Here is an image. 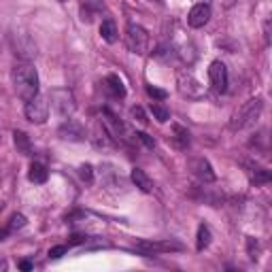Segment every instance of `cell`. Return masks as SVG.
Masks as SVG:
<instances>
[{"label":"cell","mask_w":272,"mask_h":272,"mask_svg":"<svg viewBox=\"0 0 272 272\" xmlns=\"http://www.w3.org/2000/svg\"><path fill=\"white\" fill-rule=\"evenodd\" d=\"M26 225V217L24 215H19V213H17V215H13L11 217V221H9V225H7V230L11 234L15 232V230H21Z\"/></svg>","instance_id":"21"},{"label":"cell","mask_w":272,"mask_h":272,"mask_svg":"<svg viewBox=\"0 0 272 272\" xmlns=\"http://www.w3.org/2000/svg\"><path fill=\"white\" fill-rule=\"evenodd\" d=\"M151 113H153V117L158 119L160 124H166V121L170 119V111L160 102H151Z\"/></svg>","instance_id":"19"},{"label":"cell","mask_w":272,"mask_h":272,"mask_svg":"<svg viewBox=\"0 0 272 272\" xmlns=\"http://www.w3.org/2000/svg\"><path fill=\"white\" fill-rule=\"evenodd\" d=\"M208 19H211V7H208L206 2H198V4H194L192 11H189V15H187V24L189 28H204L208 24Z\"/></svg>","instance_id":"10"},{"label":"cell","mask_w":272,"mask_h":272,"mask_svg":"<svg viewBox=\"0 0 272 272\" xmlns=\"http://www.w3.org/2000/svg\"><path fill=\"white\" fill-rule=\"evenodd\" d=\"M126 40H128V47L132 54H138V55H145L149 49V34L143 26L138 24H130L128 26V32H126Z\"/></svg>","instance_id":"6"},{"label":"cell","mask_w":272,"mask_h":272,"mask_svg":"<svg viewBox=\"0 0 272 272\" xmlns=\"http://www.w3.org/2000/svg\"><path fill=\"white\" fill-rule=\"evenodd\" d=\"M130 179H132V183L136 185L141 192H145V194H149L153 189V181L149 179V175L145 170H141V168H132V172H130Z\"/></svg>","instance_id":"12"},{"label":"cell","mask_w":272,"mask_h":272,"mask_svg":"<svg viewBox=\"0 0 272 272\" xmlns=\"http://www.w3.org/2000/svg\"><path fill=\"white\" fill-rule=\"evenodd\" d=\"M268 181H270V170L259 168V170H255L251 175V183L253 185H264V183H268Z\"/></svg>","instance_id":"20"},{"label":"cell","mask_w":272,"mask_h":272,"mask_svg":"<svg viewBox=\"0 0 272 272\" xmlns=\"http://www.w3.org/2000/svg\"><path fill=\"white\" fill-rule=\"evenodd\" d=\"M136 251L143 255H160V253H170V251H181V242L175 240H138Z\"/></svg>","instance_id":"5"},{"label":"cell","mask_w":272,"mask_h":272,"mask_svg":"<svg viewBox=\"0 0 272 272\" xmlns=\"http://www.w3.org/2000/svg\"><path fill=\"white\" fill-rule=\"evenodd\" d=\"M62 2H64V0H62Z\"/></svg>","instance_id":"32"},{"label":"cell","mask_w":272,"mask_h":272,"mask_svg":"<svg viewBox=\"0 0 272 272\" xmlns=\"http://www.w3.org/2000/svg\"><path fill=\"white\" fill-rule=\"evenodd\" d=\"M147 94L153 98V100H166L168 98V91L160 90V88H153V85H147Z\"/></svg>","instance_id":"23"},{"label":"cell","mask_w":272,"mask_h":272,"mask_svg":"<svg viewBox=\"0 0 272 272\" xmlns=\"http://www.w3.org/2000/svg\"><path fill=\"white\" fill-rule=\"evenodd\" d=\"M130 115H132V119L138 121L141 126H147V124H149L147 115H145V111H143L141 107H132V109H130Z\"/></svg>","instance_id":"22"},{"label":"cell","mask_w":272,"mask_h":272,"mask_svg":"<svg viewBox=\"0 0 272 272\" xmlns=\"http://www.w3.org/2000/svg\"><path fill=\"white\" fill-rule=\"evenodd\" d=\"M107 88L111 91L113 98H126V85L117 74H109L107 77Z\"/></svg>","instance_id":"17"},{"label":"cell","mask_w":272,"mask_h":272,"mask_svg":"<svg viewBox=\"0 0 272 272\" xmlns=\"http://www.w3.org/2000/svg\"><path fill=\"white\" fill-rule=\"evenodd\" d=\"M100 36H102V40H107L109 45H113L115 40L119 38V30H117V26H115V21L111 19V17H107V19L100 24Z\"/></svg>","instance_id":"13"},{"label":"cell","mask_w":272,"mask_h":272,"mask_svg":"<svg viewBox=\"0 0 272 272\" xmlns=\"http://www.w3.org/2000/svg\"><path fill=\"white\" fill-rule=\"evenodd\" d=\"M9 43L13 54L19 57L21 62H30L34 55H36V43L24 32H11L9 34Z\"/></svg>","instance_id":"4"},{"label":"cell","mask_w":272,"mask_h":272,"mask_svg":"<svg viewBox=\"0 0 272 272\" xmlns=\"http://www.w3.org/2000/svg\"><path fill=\"white\" fill-rule=\"evenodd\" d=\"M85 240H88V238H85L83 234H73L71 238H68V247H73V245H83Z\"/></svg>","instance_id":"28"},{"label":"cell","mask_w":272,"mask_h":272,"mask_svg":"<svg viewBox=\"0 0 272 272\" xmlns=\"http://www.w3.org/2000/svg\"><path fill=\"white\" fill-rule=\"evenodd\" d=\"M68 249H71L68 245H57V247H51V249H49V257H51V259H60L62 255H66V253H68Z\"/></svg>","instance_id":"25"},{"label":"cell","mask_w":272,"mask_h":272,"mask_svg":"<svg viewBox=\"0 0 272 272\" xmlns=\"http://www.w3.org/2000/svg\"><path fill=\"white\" fill-rule=\"evenodd\" d=\"M13 143L17 147V153L21 155H32V143H30V136L21 130H15L13 132Z\"/></svg>","instance_id":"14"},{"label":"cell","mask_w":272,"mask_h":272,"mask_svg":"<svg viewBox=\"0 0 272 272\" xmlns=\"http://www.w3.org/2000/svg\"><path fill=\"white\" fill-rule=\"evenodd\" d=\"M57 134H60V138H64V141H77L79 143L85 138V130L81 128V124H77L74 119H64V124L60 126Z\"/></svg>","instance_id":"11"},{"label":"cell","mask_w":272,"mask_h":272,"mask_svg":"<svg viewBox=\"0 0 272 272\" xmlns=\"http://www.w3.org/2000/svg\"><path fill=\"white\" fill-rule=\"evenodd\" d=\"M153 2H160V4H162V2H164V0H153Z\"/></svg>","instance_id":"30"},{"label":"cell","mask_w":272,"mask_h":272,"mask_svg":"<svg viewBox=\"0 0 272 272\" xmlns=\"http://www.w3.org/2000/svg\"><path fill=\"white\" fill-rule=\"evenodd\" d=\"M79 175H81V179H83L85 183H91L94 181V168H91V164H83L79 168Z\"/></svg>","instance_id":"24"},{"label":"cell","mask_w":272,"mask_h":272,"mask_svg":"<svg viewBox=\"0 0 272 272\" xmlns=\"http://www.w3.org/2000/svg\"><path fill=\"white\" fill-rule=\"evenodd\" d=\"M0 266H2V262H0Z\"/></svg>","instance_id":"31"},{"label":"cell","mask_w":272,"mask_h":272,"mask_svg":"<svg viewBox=\"0 0 272 272\" xmlns=\"http://www.w3.org/2000/svg\"><path fill=\"white\" fill-rule=\"evenodd\" d=\"M172 141H175V145L179 149H187L189 147V132H187V128H183V126H179V124H175L172 126Z\"/></svg>","instance_id":"16"},{"label":"cell","mask_w":272,"mask_h":272,"mask_svg":"<svg viewBox=\"0 0 272 272\" xmlns=\"http://www.w3.org/2000/svg\"><path fill=\"white\" fill-rule=\"evenodd\" d=\"M134 136H136L138 141H141V143H143L147 149H153V147H155V141H153V138L149 136V134H145V132H136Z\"/></svg>","instance_id":"26"},{"label":"cell","mask_w":272,"mask_h":272,"mask_svg":"<svg viewBox=\"0 0 272 272\" xmlns=\"http://www.w3.org/2000/svg\"><path fill=\"white\" fill-rule=\"evenodd\" d=\"M28 179H30L32 183H45L49 179V170L45 164H40V162H34V164L30 166V172H28Z\"/></svg>","instance_id":"15"},{"label":"cell","mask_w":272,"mask_h":272,"mask_svg":"<svg viewBox=\"0 0 272 272\" xmlns=\"http://www.w3.org/2000/svg\"><path fill=\"white\" fill-rule=\"evenodd\" d=\"M34 268V266H32V262H28V259H21V262H19V270H24V272H30Z\"/></svg>","instance_id":"29"},{"label":"cell","mask_w":272,"mask_h":272,"mask_svg":"<svg viewBox=\"0 0 272 272\" xmlns=\"http://www.w3.org/2000/svg\"><path fill=\"white\" fill-rule=\"evenodd\" d=\"M26 117L32 124H45L49 117V102L45 96H34L32 100L26 102Z\"/></svg>","instance_id":"7"},{"label":"cell","mask_w":272,"mask_h":272,"mask_svg":"<svg viewBox=\"0 0 272 272\" xmlns=\"http://www.w3.org/2000/svg\"><path fill=\"white\" fill-rule=\"evenodd\" d=\"M49 100H51V111L55 113V117L60 119H71L77 104H74V96L71 90L66 88H55L49 91Z\"/></svg>","instance_id":"3"},{"label":"cell","mask_w":272,"mask_h":272,"mask_svg":"<svg viewBox=\"0 0 272 272\" xmlns=\"http://www.w3.org/2000/svg\"><path fill=\"white\" fill-rule=\"evenodd\" d=\"M11 77H13V88L21 100L28 102L38 94V73L30 62H19V64H15Z\"/></svg>","instance_id":"1"},{"label":"cell","mask_w":272,"mask_h":272,"mask_svg":"<svg viewBox=\"0 0 272 272\" xmlns=\"http://www.w3.org/2000/svg\"><path fill=\"white\" fill-rule=\"evenodd\" d=\"M211 245V230L206 228L204 223L200 225L198 228V238H196V249H198V251H204V249Z\"/></svg>","instance_id":"18"},{"label":"cell","mask_w":272,"mask_h":272,"mask_svg":"<svg viewBox=\"0 0 272 272\" xmlns=\"http://www.w3.org/2000/svg\"><path fill=\"white\" fill-rule=\"evenodd\" d=\"M208 79H211V85L215 91H223L228 90V68H225L223 62L215 60L208 68Z\"/></svg>","instance_id":"8"},{"label":"cell","mask_w":272,"mask_h":272,"mask_svg":"<svg viewBox=\"0 0 272 272\" xmlns=\"http://www.w3.org/2000/svg\"><path fill=\"white\" fill-rule=\"evenodd\" d=\"M247 247H249V257H251V259H257V257H259V255H257V253H259V247H257L255 238H249V240H247Z\"/></svg>","instance_id":"27"},{"label":"cell","mask_w":272,"mask_h":272,"mask_svg":"<svg viewBox=\"0 0 272 272\" xmlns=\"http://www.w3.org/2000/svg\"><path fill=\"white\" fill-rule=\"evenodd\" d=\"M187 166H189L192 175L198 179V181H202V183H213V181H215V172H213V166L208 164V160H204V158H192Z\"/></svg>","instance_id":"9"},{"label":"cell","mask_w":272,"mask_h":272,"mask_svg":"<svg viewBox=\"0 0 272 272\" xmlns=\"http://www.w3.org/2000/svg\"><path fill=\"white\" fill-rule=\"evenodd\" d=\"M262 111H264L262 98H251V100H247V102L238 109V111L234 113L230 128H232V130H245V128H249V126H253V124H255V121L259 119Z\"/></svg>","instance_id":"2"}]
</instances>
